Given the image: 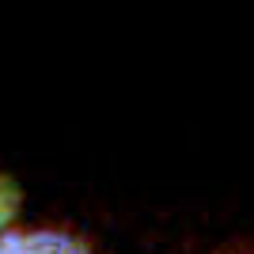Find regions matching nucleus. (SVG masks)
<instances>
[{"mask_svg": "<svg viewBox=\"0 0 254 254\" xmlns=\"http://www.w3.org/2000/svg\"><path fill=\"white\" fill-rule=\"evenodd\" d=\"M0 254H91V247L61 228H8L0 232Z\"/></svg>", "mask_w": 254, "mask_h": 254, "instance_id": "1", "label": "nucleus"}, {"mask_svg": "<svg viewBox=\"0 0 254 254\" xmlns=\"http://www.w3.org/2000/svg\"><path fill=\"white\" fill-rule=\"evenodd\" d=\"M19 205H23L19 186H15L8 175H0V232H8V228H11V220L19 216Z\"/></svg>", "mask_w": 254, "mask_h": 254, "instance_id": "2", "label": "nucleus"}]
</instances>
